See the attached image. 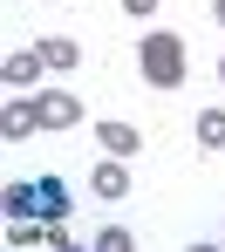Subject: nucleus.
<instances>
[{
	"instance_id": "f257e3e1",
	"label": "nucleus",
	"mask_w": 225,
	"mask_h": 252,
	"mask_svg": "<svg viewBox=\"0 0 225 252\" xmlns=\"http://www.w3.org/2000/svg\"><path fill=\"white\" fill-rule=\"evenodd\" d=\"M68 184L62 177H34V184H7V218L14 225H34V218H48V225H68Z\"/></svg>"
},
{
	"instance_id": "f03ea898",
	"label": "nucleus",
	"mask_w": 225,
	"mask_h": 252,
	"mask_svg": "<svg viewBox=\"0 0 225 252\" xmlns=\"http://www.w3.org/2000/svg\"><path fill=\"white\" fill-rule=\"evenodd\" d=\"M136 68H143V82H150V89H178L191 62H184V41H178V34H143Z\"/></svg>"
},
{
	"instance_id": "7ed1b4c3",
	"label": "nucleus",
	"mask_w": 225,
	"mask_h": 252,
	"mask_svg": "<svg viewBox=\"0 0 225 252\" xmlns=\"http://www.w3.org/2000/svg\"><path fill=\"white\" fill-rule=\"evenodd\" d=\"M34 116H41V129H75L82 123V102L68 89H48V95H34Z\"/></svg>"
},
{
	"instance_id": "20e7f679",
	"label": "nucleus",
	"mask_w": 225,
	"mask_h": 252,
	"mask_svg": "<svg viewBox=\"0 0 225 252\" xmlns=\"http://www.w3.org/2000/svg\"><path fill=\"white\" fill-rule=\"evenodd\" d=\"M41 68H48L41 48H7V55H0V82H7V89H28Z\"/></svg>"
},
{
	"instance_id": "39448f33",
	"label": "nucleus",
	"mask_w": 225,
	"mask_h": 252,
	"mask_svg": "<svg viewBox=\"0 0 225 252\" xmlns=\"http://www.w3.org/2000/svg\"><path fill=\"white\" fill-rule=\"evenodd\" d=\"M89 191L102 198V205H116V198H130V170H123V157H109V164H96Z\"/></svg>"
},
{
	"instance_id": "423d86ee",
	"label": "nucleus",
	"mask_w": 225,
	"mask_h": 252,
	"mask_svg": "<svg viewBox=\"0 0 225 252\" xmlns=\"http://www.w3.org/2000/svg\"><path fill=\"white\" fill-rule=\"evenodd\" d=\"M34 129H41L34 102H7V109H0V136H7V143H21V136H34Z\"/></svg>"
},
{
	"instance_id": "0eeeda50",
	"label": "nucleus",
	"mask_w": 225,
	"mask_h": 252,
	"mask_svg": "<svg viewBox=\"0 0 225 252\" xmlns=\"http://www.w3.org/2000/svg\"><path fill=\"white\" fill-rule=\"evenodd\" d=\"M96 136H102L109 157H136V150H143V136H136L130 123H96Z\"/></svg>"
},
{
	"instance_id": "6e6552de",
	"label": "nucleus",
	"mask_w": 225,
	"mask_h": 252,
	"mask_svg": "<svg viewBox=\"0 0 225 252\" xmlns=\"http://www.w3.org/2000/svg\"><path fill=\"white\" fill-rule=\"evenodd\" d=\"M34 48H41L48 68H75V62H82V48L68 41V34H48V41H34Z\"/></svg>"
},
{
	"instance_id": "1a4fd4ad",
	"label": "nucleus",
	"mask_w": 225,
	"mask_h": 252,
	"mask_svg": "<svg viewBox=\"0 0 225 252\" xmlns=\"http://www.w3.org/2000/svg\"><path fill=\"white\" fill-rule=\"evenodd\" d=\"M198 143L205 150H225V109H205L198 116Z\"/></svg>"
},
{
	"instance_id": "9d476101",
	"label": "nucleus",
	"mask_w": 225,
	"mask_h": 252,
	"mask_svg": "<svg viewBox=\"0 0 225 252\" xmlns=\"http://www.w3.org/2000/svg\"><path fill=\"white\" fill-rule=\"evenodd\" d=\"M136 239L130 232H123V225H102V232H96V252H130Z\"/></svg>"
},
{
	"instance_id": "9b49d317",
	"label": "nucleus",
	"mask_w": 225,
	"mask_h": 252,
	"mask_svg": "<svg viewBox=\"0 0 225 252\" xmlns=\"http://www.w3.org/2000/svg\"><path fill=\"white\" fill-rule=\"evenodd\" d=\"M150 7H157V0H123V14H150Z\"/></svg>"
},
{
	"instance_id": "f8f14e48",
	"label": "nucleus",
	"mask_w": 225,
	"mask_h": 252,
	"mask_svg": "<svg viewBox=\"0 0 225 252\" xmlns=\"http://www.w3.org/2000/svg\"><path fill=\"white\" fill-rule=\"evenodd\" d=\"M212 14H219V28H225V0H212Z\"/></svg>"
},
{
	"instance_id": "ddd939ff",
	"label": "nucleus",
	"mask_w": 225,
	"mask_h": 252,
	"mask_svg": "<svg viewBox=\"0 0 225 252\" xmlns=\"http://www.w3.org/2000/svg\"><path fill=\"white\" fill-rule=\"evenodd\" d=\"M219 82H225V55H219Z\"/></svg>"
}]
</instances>
